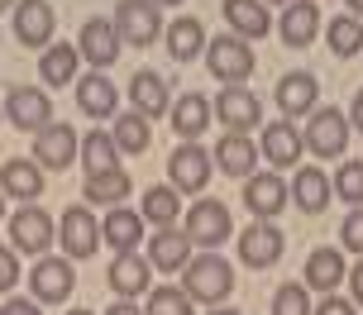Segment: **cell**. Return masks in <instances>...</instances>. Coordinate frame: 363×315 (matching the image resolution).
Segmentation results:
<instances>
[{"label":"cell","instance_id":"obj_3","mask_svg":"<svg viewBox=\"0 0 363 315\" xmlns=\"http://www.w3.org/2000/svg\"><path fill=\"white\" fill-rule=\"evenodd\" d=\"M349 134H354L349 115H340L335 105H315L301 139H306V153H315V158H345Z\"/></svg>","mask_w":363,"mask_h":315},{"label":"cell","instance_id":"obj_29","mask_svg":"<svg viewBox=\"0 0 363 315\" xmlns=\"http://www.w3.org/2000/svg\"><path fill=\"white\" fill-rule=\"evenodd\" d=\"M211 158H216L220 172H230V177H254V167H258V144L249 139V134H225Z\"/></svg>","mask_w":363,"mask_h":315},{"label":"cell","instance_id":"obj_18","mask_svg":"<svg viewBox=\"0 0 363 315\" xmlns=\"http://www.w3.org/2000/svg\"><path fill=\"white\" fill-rule=\"evenodd\" d=\"M110 292L115 297H125V301H134V297H144L148 292V282H153V263L134 248V253H115V263H110Z\"/></svg>","mask_w":363,"mask_h":315},{"label":"cell","instance_id":"obj_16","mask_svg":"<svg viewBox=\"0 0 363 315\" xmlns=\"http://www.w3.org/2000/svg\"><path fill=\"white\" fill-rule=\"evenodd\" d=\"M57 29V15L48 0H19L15 5V38L24 48H48Z\"/></svg>","mask_w":363,"mask_h":315},{"label":"cell","instance_id":"obj_53","mask_svg":"<svg viewBox=\"0 0 363 315\" xmlns=\"http://www.w3.org/2000/svg\"><path fill=\"white\" fill-rule=\"evenodd\" d=\"M211 315H239V311H211Z\"/></svg>","mask_w":363,"mask_h":315},{"label":"cell","instance_id":"obj_52","mask_svg":"<svg viewBox=\"0 0 363 315\" xmlns=\"http://www.w3.org/2000/svg\"><path fill=\"white\" fill-rule=\"evenodd\" d=\"M67 315H96V311H67Z\"/></svg>","mask_w":363,"mask_h":315},{"label":"cell","instance_id":"obj_33","mask_svg":"<svg viewBox=\"0 0 363 315\" xmlns=\"http://www.w3.org/2000/svg\"><path fill=\"white\" fill-rule=\"evenodd\" d=\"M77 62H82V53L72 43H48L43 57H38V76L48 86H67V81H77Z\"/></svg>","mask_w":363,"mask_h":315},{"label":"cell","instance_id":"obj_55","mask_svg":"<svg viewBox=\"0 0 363 315\" xmlns=\"http://www.w3.org/2000/svg\"><path fill=\"white\" fill-rule=\"evenodd\" d=\"M0 125H5V105H0Z\"/></svg>","mask_w":363,"mask_h":315},{"label":"cell","instance_id":"obj_9","mask_svg":"<svg viewBox=\"0 0 363 315\" xmlns=\"http://www.w3.org/2000/svg\"><path fill=\"white\" fill-rule=\"evenodd\" d=\"M211 110H216V120L230 134H249V130H258V120H263V101H258L249 86H225V91L211 101Z\"/></svg>","mask_w":363,"mask_h":315},{"label":"cell","instance_id":"obj_10","mask_svg":"<svg viewBox=\"0 0 363 315\" xmlns=\"http://www.w3.org/2000/svg\"><path fill=\"white\" fill-rule=\"evenodd\" d=\"M120 48H125V38H120V29H115V19H86V24H82V34H77V53L86 57L96 72L115 67Z\"/></svg>","mask_w":363,"mask_h":315},{"label":"cell","instance_id":"obj_22","mask_svg":"<svg viewBox=\"0 0 363 315\" xmlns=\"http://www.w3.org/2000/svg\"><path fill=\"white\" fill-rule=\"evenodd\" d=\"M277 34H282L287 48L315 43V34H320V5L315 0H291L287 10H282V19H277Z\"/></svg>","mask_w":363,"mask_h":315},{"label":"cell","instance_id":"obj_56","mask_svg":"<svg viewBox=\"0 0 363 315\" xmlns=\"http://www.w3.org/2000/svg\"><path fill=\"white\" fill-rule=\"evenodd\" d=\"M0 315H5V306H0Z\"/></svg>","mask_w":363,"mask_h":315},{"label":"cell","instance_id":"obj_36","mask_svg":"<svg viewBox=\"0 0 363 315\" xmlns=\"http://www.w3.org/2000/svg\"><path fill=\"white\" fill-rule=\"evenodd\" d=\"M139 215H144L148 224H158V229L172 224L182 215V191H177V186H148V191H144V210H139Z\"/></svg>","mask_w":363,"mask_h":315},{"label":"cell","instance_id":"obj_24","mask_svg":"<svg viewBox=\"0 0 363 315\" xmlns=\"http://www.w3.org/2000/svg\"><path fill=\"white\" fill-rule=\"evenodd\" d=\"M148 263H153L158 273H182V268L191 263V239H186V229L163 224V229L148 239Z\"/></svg>","mask_w":363,"mask_h":315},{"label":"cell","instance_id":"obj_20","mask_svg":"<svg viewBox=\"0 0 363 315\" xmlns=\"http://www.w3.org/2000/svg\"><path fill=\"white\" fill-rule=\"evenodd\" d=\"M306 153V139L296 134V125L291 120H268L263 125V158H268L277 172H287V167H296V158Z\"/></svg>","mask_w":363,"mask_h":315},{"label":"cell","instance_id":"obj_42","mask_svg":"<svg viewBox=\"0 0 363 315\" xmlns=\"http://www.w3.org/2000/svg\"><path fill=\"white\" fill-rule=\"evenodd\" d=\"M15 282H19V253L0 248V292H15Z\"/></svg>","mask_w":363,"mask_h":315},{"label":"cell","instance_id":"obj_35","mask_svg":"<svg viewBox=\"0 0 363 315\" xmlns=\"http://www.w3.org/2000/svg\"><path fill=\"white\" fill-rule=\"evenodd\" d=\"M325 43L335 57H359L363 53V19L359 15H335L325 24Z\"/></svg>","mask_w":363,"mask_h":315},{"label":"cell","instance_id":"obj_4","mask_svg":"<svg viewBox=\"0 0 363 315\" xmlns=\"http://www.w3.org/2000/svg\"><path fill=\"white\" fill-rule=\"evenodd\" d=\"M57 244H62V258H91L96 248H101V220H96V210L91 205H67L62 210V220H57Z\"/></svg>","mask_w":363,"mask_h":315},{"label":"cell","instance_id":"obj_46","mask_svg":"<svg viewBox=\"0 0 363 315\" xmlns=\"http://www.w3.org/2000/svg\"><path fill=\"white\" fill-rule=\"evenodd\" d=\"M349 125H354V130L363 134V91L354 96V105H349Z\"/></svg>","mask_w":363,"mask_h":315},{"label":"cell","instance_id":"obj_49","mask_svg":"<svg viewBox=\"0 0 363 315\" xmlns=\"http://www.w3.org/2000/svg\"><path fill=\"white\" fill-rule=\"evenodd\" d=\"M153 5H158V10H163V5H182V0H153Z\"/></svg>","mask_w":363,"mask_h":315},{"label":"cell","instance_id":"obj_21","mask_svg":"<svg viewBox=\"0 0 363 315\" xmlns=\"http://www.w3.org/2000/svg\"><path fill=\"white\" fill-rule=\"evenodd\" d=\"M0 191H5V201L15 196V201L34 205L43 196V167L34 158H5V167H0Z\"/></svg>","mask_w":363,"mask_h":315},{"label":"cell","instance_id":"obj_32","mask_svg":"<svg viewBox=\"0 0 363 315\" xmlns=\"http://www.w3.org/2000/svg\"><path fill=\"white\" fill-rule=\"evenodd\" d=\"M129 191H134V182H129L125 167H110V172H91L86 186H82V196H86L91 210H96V205H125Z\"/></svg>","mask_w":363,"mask_h":315},{"label":"cell","instance_id":"obj_17","mask_svg":"<svg viewBox=\"0 0 363 315\" xmlns=\"http://www.w3.org/2000/svg\"><path fill=\"white\" fill-rule=\"evenodd\" d=\"M315 105H320V81H315V72H287L277 81V110H282V120H301Z\"/></svg>","mask_w":363,"mask_h":315},{"label":"cell","instance_id":"obj_40","mask_svg":"<svg viewBox=\"0 0 363 315\" xmlns=\"http://www.w3.org/2000/svg\"><path fill=\"white\" fill-rule=\"evenodd\" d=\"M335 196L349 205H363V158H349V163H340V172H335Z\"/></svg>","mask_w":363,"mask_h":315},{"label":"cell","instance_id":"obj_37","mask_svg":"<svg viewBox=\"0 0 363 315\" xmlns=\"http://www.w3.org/2000/svg\"><path fill=\"white\" fill-rule=\"evenodd\" d=\"M110 139L120 144V153H144L148 144H153V130H148V120L139 110L129 115H115V130H110Z\"/></svg>","mask_w":363,"mask_h":315},{"label":"cell","instance_id":"obj_2","mask_svg":"<svg viewBox=\"0 0 363 315\" xmlns=\"http://www.w3.org/2000/svg\"><path fill=\"white\" fill-rule=\"evenodd\" d=\"M206 67H211V76L225 81V86H244V81L254 76L258 57H254V48H249V38L220 34V38L206 43Z\"/></svg>","mask_w":363,"mask_h":315},{"label":"cell","instance_id":"obj_30","mask_svg":"<svg viewBox=\"0 0 363 315\" xmlns=\"http://www.w3.org/2000/svg\"><path fill=\"white\" fill-rule=\"evenodd\" d=\"M163 38H167V53H172V62H191V57L206 53V24H201L196 15L172 19V24L163 29Z\"/></svg>","mask_w":363,"mask_h":315},{"label":"cell","instance_id":"obj_41","mask_svg":"<svg viewBox=\"0 0 363 315\" xmlns=\"http://www.w3.org/2000/svg\"><path fill=\"white\" fill-rule=\"evenodd\" d=\"M340 244H345L349 253L363 258V205H354V210L345 215V224H340Z\"/></svg>","mask_w":363,"mask_h":315},{"label":"cell","instance_id":"obj_27","mask_svg":"<svg viewBox=\"0 0 363 315\" xmlns=\"http://www.w3.org/2000/svg\"><path fill=\"white\" fill-rule=\"evenodd\" d=\"M345 277H349V268H345V253L340 248H311V258H306V287L311 292L330 297Z\"/></svg>","mask_w":363,"mask_h":315},{"label":"cell","instance_id":"obj_15","mask_svg":"<svg viewBox=\"0 0 363 315\" xmlns=\"http://www.w3.org/2000/svg\"><path fill=\"white\" fill-rule=\"evenodd\" d=\"M5 120L10 125H19V130H43V125H53V101H48V91H38V86H15V91L5 96Z\"/></svg>","mask_w":363,"mask_h":315},{"label":"cell","instance_id":"obj_14","mask_svg":"<svg viewBox=\"0 0 363 315\" xmlns=\"http://www.w3.org/2000/svg\"><path fill=\"white\" fill-rule=\"evenodd\" d=\"M77 153H82V139L72 125H43L34 134V163L48 172H62L67 163H77Z\"/></svg>","mask_w":363,"mask_h":315},{"label":"cell","instance_id":"obj_31","mask_svg":"<svg viewBox=\"0 0 363 315\" xmlns=\"http://www.w3.org/2000/svg\"><path fill=\"white\" fill-rule=\"evenodd\" d=\"M225 24L239 38H263L272 29V15L263 0H225Z\"/></svg>","mask_w":363,"mask_h":315},{"label":"cell","instance_id":"obj_50","mask_svg":"<svg viewBox=\"0 0 363 315\" xmlns=\"http://www.w3.org/2000/svg\"><path fill=\"white\" fill-rule=\"evenodd\" d=\"M10 5H15V0H0V15H5V10H10Z\"/></svg>","mask_w":363,"mask_h":315},{"label":"cell","instance_id":"obj_5","mask_svg":"<svg viewBox=\"0 0 363 315\" xmlns=\"http://www.w3.org/2000/svg\"><path fill=\"white\" fill-rule=\"evenodd\" d=\"M53 229L57 224L43 205H19L15 215H10V248H15V253H29V258H43L48 244L57 239Z\"/></svg>","mask_w":363,"mask_h":315},{"label":"cell","instance_id":"obj_8","mask_svg":"<svg viewBox=\"0 0 363 315\" xmlns=\"http://www.w3.org/2000/svg\"><path fill=\"white\" fill-rule=\"evenodd\" d=\"M211 172H216V158L201 149V144H177V149H172V158H167V182L177 186L182 196L206 191Z\"/></svg>","mask_w":363,"mask_h":315},{"label":"cell","instance_id":"obj_1","mask_svg":"<svg viewBox=\"0 0 363 315\" xmlns=\"http://www.w3.org/2000/svg\"><path fill=\"white\" fill-rule=\"evenodd\" d=\"M182 292L201 306H220V301L235 292V268L220 258L216 248H206L201 258H191L182 268Z\"/></svg>","mask_w":363,"mask_h":315},{"label":"cell","instance_id":"obj_43","mask_svg":"<svg viewBox=\"0 0 363 315\" xmlns=\"http://www.w3.org/2000/svg\"><path fill=\"white\" fill-rule=\"evenodd\" d=\"M311 315H359V311H354V301H345V297H335V292H330V297L320 301Z\"/></svg>","mask_w":363,"mask_h":315},{"label":"cell","instance_id":"obj_25","mask_svg":"<svg viewBox=\"0 0 363 315\" xmlns=\"http://www.w3.org/2000/svg\"><path fill=\"white\" fill-rule=\"evenodd\" d=\"M129 101H134V110L144 115V120H158V115L172 110V91H167V76L158 72H139L129 81Z\"/></svg>","mask_w":363,"mask_h":315},{"label":"cell","instance_id":"obj_23","mask_svg":"<svg viewBox=\"0 0 363 315\" xmlns=\"http://www.w3.org/2000/svg\"><path fill=\"white\" fill-rule=\"evenodd\" d=\"M101 239L115 248V253H134L144 244V215L129 210V205H110L106 220H101Z\"/></svg>","mask_w":363,"mask_h":315},{"label":"cell","instance_id":"obj_26","mask_svg":"<svg viewBox=\"0 0 363 315\" xmlns=\"http://www.w3.org/2000/svg\"><path fill=\"white\" fill-rule=\"evenodd\" d=\"M287 191H291V201H296V210H306V215H320L330 205V196H335V186H330V177L320 167H296V182Z\"/></svg>","mask_w":363,"mask_h":315},{"label":"cell","instance_id":"obj_11","mask_svg":"<svg viewBox=\"0 0 363 315\" xmlns=\"http://www.w3.org/2000/svg\"><path fill=\"white\" fill-rule=\"evenodd\" d=\"M291 191L282 182V172H254V177H244V205L254 210V220H277L282 210H287Z\"/></svg>","mask_w":363,"mask_h":315},{"label":"cell","instance_id":"obj_38","mask_svg":"<svg viewBox=\"0 0 363 315\" xmlns=\"http://www.w3.org/2000/svg\"><path fill=\"white\" fill-rule=\"evenodd\" d=\"M191 306H196V301L186 297L182 287H148V306H144V315H196Z\"/></svg>","mask_w":363,"mask_h":315},{"label":"cell","instance_id":"obj_44","mask_svg":"<svg viewBox=\"0 0 363 315\" xmlns=\"http://www.w3.org/2000/svg\"><path fill=\"white\" fill-rule=\"evenodd\" d=\"M349 287H354V306H363V258L349 268Z\"/></svg>","mask_w":363,"mask_h":315},{"label":"cell","instance_id":"obj_47","mask_svg":"<svg viewBox=\"0 0 363 315\" xmlns=\"http://www.w3.org/2000/svg\"><path fill=\"white\" fill-rule=\"evenodd\" d=\"M106 315H144V311H139L134 301H125V297H120L115 306H106Z\"/></svg>","mask_w":363,"mask_h":315},{"label":"cell","instance_id":"obj_45","mask_svg":"<svg viewBox=\"0 0 363 315\" xmlns=\"http://www.w3.org/2000/svg\"><path fill=\"white\" fill-rule=\"evenodd\" d=\"M5 315H43V311H38V306H34L29 297H15L10 306H5Z\"/></svg>","mask_w":363,"mask_h":315},{"label":"cell","instance_id":"obj_39","mask_svg":"<svg viewBox=\"0 0 363 315\" xmlns=\"http://www.w3.org/2000/svg\"><path fill=\"white\" fill-rule=\"evenodd\" d=\"M311 287L306 282H282L277 292H272V315H311Z\"/></svg>","mask_w":363,"mask_h":315},{"label":"cell","instance_id":"obj_54","mask_svg":"<svg viewBox=\"0 0 363 315\" xmlns=\"http://www.w3.org/2000/svg\"><path fill=\"white\" fill-rule=\"evenodd\" d=\"M268 5H291V0H268Z\"/></svg>","mask_w":363,"mask_h":315},{"label":"cell","instance_id":"obj_6","mask_svg":"<svg viewBox=\"0 0 363 315\" xmlns=\"http://www.w3.org/2000/svg\"><path fill=\"white\" fill-rule=\"evenodd\" d=\"M115 29L129 48H148L163 38V10L153 0H120L115 5Z\"/></svg>","mask_w":363,"mask_h":315},{"label":"cell","instance_id":"obj_34","mask_svg":"<svg viewBox=\"0 0 363 315\" xmlns=\"http://www.w3.org/2000/svg\"><path fill=\"white\" fill-rule=\"evenodd\" d=\"M77 163L86 167V177H91V172H110V167H120V144H115L106 130H91L86 139H82Z\"/></svg>","mask_w":363,"mask_h":315},{"label":"cell","instance_id":"obj_12","mask_svg":"<svg viewBox=\"0 0 363 315\" xmlns=\"http://www.w3.org/2000/svg\"><path fill=\"white\" fill-rule=\"evenodd\" d=\"M282 248H287V239H282V229L272 220H254L249 229H239V258H244V268H272V263L282 258Z\"/></svg>","mask_w":363,"mask_h":315},{"label":"cell","instance_id":"obj_13","mask_svg":"<svg viewBox=\"0 0 363 315\" xmlns=\"http://www.w3.org/2000/svg\"><path fill=\"white\" fill-rule=\"evenodd\" d=\"M77 287V273L67 258H38L34 268H29V292H34V301H43V306H57V301H67Z\"/></svg>","mask_w":363,"mask_h":315},{"label":"cell","instance_id":"obj_48","mask_svg":"<svg viewBox=\"0 0 363 315\" xmlns=\"http://www.w3.org/2000/svg\"><path fill=\"white\" fill-rule=\"evenodd\" d=\"M345 5H349V15H359V19H363V0H345Z\"/></svg>","mask_w":363,"mask_h":315},{"label":"cell","instance_id":"obj_7","mask_svg":"<svg viewBox=\"0 0 363 315\" xmlns=\"http://www.w3.org/2000/svg\"><path fill=\"white\" fill-rule=\"evenodd\" d=\"M230 234H235L230 205H225V201H211V196L191 201V210H186V239L201 244V248H220Z\"/></svg>","mask_w":363,"mask_h":315},{"label":"cell","instance_id":"obj_51","mask_svg":"<svg viewBox=\"0 0 363 315\" xmlns=\"http://www.w3.org/2000/svg\"><path fill=\"white\" fill-rule=\"evenodd\" d=\"M0 220H5V191H0Z\"/></svg>","mask_w":363,"mask_h":315},{"label":"cell","instance_id":"obj_19","mask_svg":"<svg viewBox=\"0 0 363 315\" xmlns=\"http://www.w3.org/2000/svg\"><path fill=\"white\" fill-rule=\"evenodd\" d=\"M211 120H216V110H211V96L182 91V101H172V134H177L182 144H196L201 134L211 130Z\"/></svg>","mask_w":363,"mask_h":315},{"label":"cell","instance_id":"obj_28","mask_svg":"<svg viewBox=\"0 0 363 315\" xmlns=\"http://www.w3.org/2000/svg\"><path fill=\"white\" fill-rule=\"evenodd\" d=\"M77 105H82L91 120H115L120 96H115V86L106 81V72H86V76H77Z\"/></svg>","mask_w":363,"mask_h":315}]
</instances>
